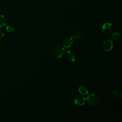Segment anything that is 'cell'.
<instances>
[{"label":"cell","mask_w":122,"mask_h":122,"mask_svg":"<svg viewBox=\"0 0 122 122\" xmlns=\"http://www.w3.org/2000/svg\"><path fill=\"white\" fill-rule=\"evenodd\" d=\"M120 34L117 32H113L111 35V38L113 41H117L120 38Z\"/></svg>","instance_id":"8fae6325"},{"label":"cell","mask_w":122,"mask_h":122,"mask_svg":"<svg viewBox=\"0 0 122 122\" xmlns=\"http://www.w3.org/2000/svg\"><path fill=\"white\" fill-rule=\"evenodd\" d=\"M85 98L82 95H77L74 99V104L77 106H82L85 104Z\"/></svg>","instance_id":"8992f818"},{"label":"cell","mask_w":122,"mask_h":122,"mask_svg":"<svg viewBox=\"0 0 122 122\" xmlns=\"http://www.w3.org/2000/svg\"><path fill=\"white\" fill-rule=\"evenodd\" d=\"M65 49L61 45H56L53 47L51 51L52 55L56 58H61L65 54Z\"/></svg>","instance_id":"6da1fadb"},{"label":"cell","mask_w":122,"mask_h":122,"mask_svg":"<svg viewBox=\"0 0 122 122\" xmlns=\"http://www.w3.org/2000/svg\"><path fill=\"white\" fill-rule=\"evenodd\" d=\"M79 92L82 95H87L88 94V90L87 88L84 86H81L78 89Z\"/></svg>","instance_id":"ba28073f"},{"label":"cell","mask_w":122,"mask_h":122,"mask_svg":"<svg viewBox=\"0 0 122 122\" xmlns=\"http://www.w3.org/2000/svg\"><path fill=\"white\" fill-rule=\"evenodd\" d=\"M113 29V26L110 22H106L104 23L102 28V32L104 34L110 33Z\"/></svg>","instance_id":"5b68a950"},{"label":"cell","mask_w":122,"mask_h":122,"mask_svg":"<svg viewBox=\"0 0 122 122\" xmlns=\"http://www.w3.org/2000/svg\"><path fill=\"white\" fill-rule=\"evenodd\" d=\"M65 56L68 60L71 61H74L76 60V55L74 53L71 51H67L65 54Z\"/></svg>","instance_id":"52a82bcc"},{"label":"cell","mask_w":122,"mask_h":122,"mask_svg":"<svg viewBox=\"0 0 122 122\" xmlns=\"http://www.w3.org/2000/svg\"><path fill=\"white\" fill-rule=\"evenodd\" d=\"M6 31L8 32H11L15 31V28L12 26H8L6 28Z\"/></svg>","instance_id":"4fadbf2b"},{"label":"cell","mask_w":122,"mask_h":122,"mask_svg":"<svg viewBox=\"0 0 122 122\" xmlns=\"http://www.w3.org/2000/svg\"><path fill=\"white\" fill-rule=\"evenodd\" d=\"M4 35V31L3 30H2L0 28V40L2 39Z\"/></svg>","instance_id":"5bb4252c"},{"label":"cell","mask_w":122,"mask_h":122,"mask_svg":"<svg viewBox=\"0 0 122 122\" xmlns=\"http://www.w3.org/2000/svg\"><path fill=\"white\" fill-rule=\"evenodd\" d=\"M112 95L116 97H117V98H122V94L120 92H118L117 91H114L112 92Z\"/></svg>","instance_id":"7c38bea8"},{"label":"cell","mask_w":122,"mask_h":122,"mask_svg":"<svg viewBox=\"0 0 122 122\" xmlns=\"http://www.w3.org/2000/svg\"><path fill=\"white\" fill-rule=\"evenodd\" d=\"M87 101L89 104L92 106H96L99 104L100 102L99 96L95 93L89 94L87 98Z\"/></svg>","instance_id":"7a4b0ae2"},{"label":"cell","mask_w":122,"mask_h":122,"mask_svg":"<svg viewBox=\"0 0 122 122\" xmlns=\"http://www.w3.org/2000/svg\"><path fill=\"white\" fill-rule=\"evenodd\" d=\"M7 24V20L3 15H0V28L6 26Z\"/></svg>","instance_id":"9c48e42d"},{"label":"cell","mask_w":122,"mask_h":122,"mask_svg":"<svg viewBox=\"0 0 122 122\" xmlns=\"http://www.w3.org/2000/svg\"><path fill=\"white\" fill-rule=\"evenodd\" d=\"M62 43L64 48H69L73 43V39L70 36H66L63 38Z\"/></svg>","instance_id":"277c9868"},{"label":"cell","mask_w":122,"mask_h":122,"mask_svg":"<svg viewBox=\"0 0 122 122\" xmlns=\"http://www.w3.org/2000/svg\"><path fill=\"white\" fill-rule=\"evenodd\" d=\"M81 35H82V34L81 32H78V31H74L72 32L71 37L72 38V39H79L81 38Z\"/></svg>","instance_id":"30bf717a"},{"label":"cell","mask_w":122,"mask_h":122,"mask_svg":"<svg viewBox=\"0 0 122 122\" xmlns=\"http://www.w3.org/2000/svg\"><path fill=\"white\" fill-rule=\"evenodd\" d=\"M113 48V41L111 39L105 40L102 44V48L105 51H109L112 50Z\"/></svg>","instance_id":"3957f363"}]
</instances>
